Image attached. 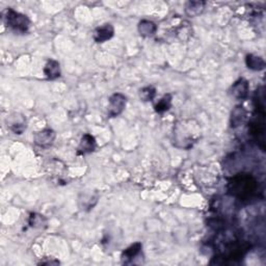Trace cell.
<instances>
[{
  "instance_id": "4fadbf2b",
  "label": "cell",
  "mask_w": 266,
  "mask_h": 266,
  "mask_svg": "<svg viewBox=\"0 0 266 266\" xmlns=\"http://www.w3.org/2000/svg\"><path fill=\"white\" fill-rule=\"evenodd\" d=\"M44 74L48 80H54L58 78V77H61L62 71L59 63L57 61H54V59H49L45 65Z\"/></svg>"
},
{
  "instance_id": "9a60e30c",
  "label": "cell",
  "mask_w": 266,
  "mask_h": 266,
  "mask_svg": "<svg viewBox=\"0 0 266 266\" xmlns=\"http://www.w3.org/2000/svg\"><path fill=\"white\" fill-rule=\"evenodd\" d=\"M206 3L204 1H188L185 4V14L188 17H196L203 13Z\"/></svg>"
},
{
  "instance_id": "8fae6325",
  "label": "cell",
  "mask_w": 266,
  "mask_h": 266,
  "mask_svg": "<svg viewBox=\"0 0 266 266\" xmlns=\"http://www.w3.org/2000/svg\"><path fill=\"white\" fill-rule=\"evenodd\" d=\"M247 118V110L242 106L238 105L233 110L232 114H231L230 118V125L232 128H237L242 126Z\"/></svg>"
},
{
  "instance_id": "e0dca14e",
  "label": "cell",
  "mask_w": 266,
  "mask_h": 266,
  "mask_svg": "<svg viewBox=\"0 0 266 266\" xmlns=\"http://www.w3.org/2000/svg\"><path fill=\"white\" fill-rule=\"evenodd\" d=\"M28 224L32 228L43 229V228H46L47 219L44 218V216H42V214L34 212V213H30Z\"/></svg>"
},
{
  "instance_id": "3957f363",
  "label": "cell",
  "mask_w": 266,
  "mask_h": 266,
  "mask_svg": "<svg viewBox=\"0 0 266 266\" xmlns=\"http://www.w3.org/2000/svg\"><path fill=\"white\" fill-rule=\"evenodd\" d=\"M248 134L264 151L265 149V110H255L252 120L248 123Z\"/></svg>"
},
{
  "instance_id": "ffe728a7",
  "label": "cell",
  "mask_w": 266,
  "mask_h": 266,
  "mask_svg": "<svg viewBox=\"0 0 266 266\" xmlns=\"http://www.w3.org/2000/svg\"><path fill=\"white\" fill-rule=\"evenodd\" d=\"M39 264L42 265H57L59 264V261L57 260H50V261H41Z\"/></svg>"
},
{
  "instance_id": "8992f818",
  "label": "cell",
  "mask_w": 266,
  "mask_h": 266,
  "mask_svg": "<svg viewBox=\"0 0 266 266\" xmlns=\"http://www.w3.org/2000/svg\"><path fill=\"white\" fill-rule=\"evenodd\" d=\"M56 134L52 129H44L37 132L33 136L34 144L41 148H49L55 141Z\"/></svg>"
},
{
  "instance_id": "5bb4252c",
  "label": "cell",
  "mask_w": 266,
  "mask_h": 266,
  "mask_svg": "<svg viewBox=\"0 0 266 266\" xmlns=\"http://www.w3.org/2000/svg\"><path fill=\"white\" fill-rule=\"evenodd\" d=\"M139 32L143 37H153L154 34L157 31V25L149 20H143L139 23V26H137Z\"/></svg>"
},
{
  "instance_id": "5b68a950",
  "label": "cell",
  "mask_w": 266,
  "mask_h": 266,
  "mask_svg": "<svg viewBox=\"0 0 266 266\" xmlns=\"http://www.w3.org/2000/svg\"><path fill=\"white\" fill-rule=\"evenodd\" d=\"M107 114L110 118H115L121 115L127 104V98L121 93H116L109 98Z\"/></svg>"
},
{
  "instance_id": "52a82bcc",
  "label": "cell",
  "mask_w": 266,
  "mask_h": 266,
  "mask_svg": "<svg viewBox=\"0 0 266 266\" xmlns=\"http://www.w3.org/2000/svg\"><path fill=\"white\" fill-rule=\"evenodd\" d=\"M248 91H250V85H248L247 80L243 78H240L234 82L230 90L231 95L237 100L246 99L248 96Z\"/></svg>"
},
{
  "instance_id": "ac0fdd59",
  "label": "cell",
  "mask_w": 266,
  "mask_h": 266,
  "mask_svg": "<svg viewBox=\"0 0 266 266\" xmlns=\"http://www.w3.org/2000/svg\"><path fill=\"white\" fill-rule=\"evenodd\" d=\"M171 95H169V94H167V95H165L164 97H162L157 103L156 105L154 106V108H155V111L157 114H164L166 113V111H168L170 106H171Z\"/></svg>"
},
{
  "instance_id": "2e32d148",
  "label": "cell",
  "mask_w": 266,
  "mask_h": 266,
  "mask_svg": "<svg viewBox=\"0 0 266 266\" xmlns=\"http://www.w3.org/2000/svg\"><path fill=\"white\" fill-rule=\"evenodd\" d=\"M245 63L248 69L253 71H262L265 68V62L261 56H257L254 54L246 55Z\"/></svg>"
},
{
  "instance_id": "7c38bea8",
  "label": "cell",
  "mask_w": 266,
  "mask_h": 266,
  "mask_svg": "<svg viewBox=\"0 0 266 266\" xmlns=\"http://www.w3.org/2000/svg\"><path fill=\"white\" fill-rule=\"evenodd\" d=\"M142 248H143V245L141 242H135L131 244L129 247H127L121 256L123 263L131 264L133 262V259H135L136 257L140 256V254L142 253Z\"/></svg>"
},
{
  "instance_id": "277c9868",
  "label": "cell",
  "mask_w": 266,
  "mask_h": 266,
  "mask_svg": "<svg viewBox=\"0 0 266 266\" xmlns=\"http://www.w3.org/2000/svg\"><path fill=\"white\" fill-rule=\"evenodd\" d=\"M3 19L6 26L10 27L16 33L24 34L29 30L30 20L28 19V17L14 11L13 8H7L4 13Z\"/></svg>"
},
{
  "instance_id": "30bf717a",
  "label": "cell",
  "mask_w": 266,
  "mask_h": 266,
  "mask_svg": "<svg viewBox=\"0 0 266 266\" xmlns=\"http://www.w3.org/2000/svg\"><path fill=\"white\" fill-rule=\"evenodd\" d=\"M114 34H115L114 26L109 23H106L103 24L102 26L96 28L95 32H94V40H95L96 43H104L113 38Z\"/></svg>"
},
{
  "instance_id": "9c48e42d",
  "label": "cell",
  "mask_w": 266,
  "mask_h": 266,
  "mask_svg": "<svg viewBox=\"0 0 266 266\" xmlns=\"http://www.w3.org/2000/svg\"><path fill=\"white\" fill-rule=\"evenodd\" d=\"M7 126L15 134H22L26 129V120L19 114L12 115L7 119Z\"/></svg>"
},
{
  "instance_id": "6da1fadb",
  "label": "cell",
  "mask_w": 266,
  "mask_h": 266,
  "mask_svg": "<svg viewBox=\"0 0 266 266\" xmlns=\"http://www.w3.org/2000/svg\"><path fill=\"white\" fill-rule=\"evenodd\" d=\"M258 190V182L251 175L246 173H239L234 175L228 182L229 193L239 201H248L256 194Z\"/></svg>"
},
{
  "instance_id": "d6986e66",
  "label": "cell",
  "mask_w": 266,
  "mask_h": 266,
  "mask_svg": "<svg viewBox=\"0 0 266 266\" xmlns=\"http://www.w3.org/2000/svg\"><path fill=\"white\" fill-rule=\"evenodd\" d=\"M156 96V89L154 87H145L140 91V98L144 102L153 101V99Z\"/></svg>"
},
{
  "instance_id": "ba28073f",
  "label": "cell",
  "mask_w": 266,
  "mask_h": 266,
  "mask_svg": "<svg viewBox=\"0 0 266 266\" xmlns=\"http://www.w3.org/2000/svg\"><path fill=\"white\" fill-rule=\"evenodd\" d=\"M96 148H97V143H96L95 137L89 133H85L81 137L78 149H77V155H85V154H90L95 151Z\"/></svg>"
},
{
  "instance_id": "7a4b0ae2",
  "label": "cell",
  "mask_w": 266,
  "mask_h": 266,
  "mask_svg": "<svg viewBox=\"0 0 266 266\" xmlns=\"http://www.w3.org/2000/svg\"><path fill=\"white\" fill-rule=\"evenodd\" d=\"M201 135V128L194 121H181L174 128V143L178 148L190 149Z\"/></svg>"
}]
</instances>
